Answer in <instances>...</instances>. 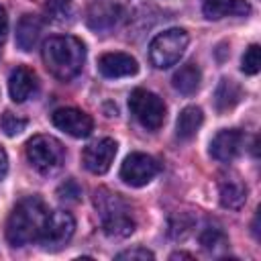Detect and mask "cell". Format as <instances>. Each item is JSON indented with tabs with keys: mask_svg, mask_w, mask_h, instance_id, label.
Returning a JSON list of instances; mask_svg holds the SVG:
<instances>
[{
	"mask_svg": "<svg viewBox=\"0 0 261 261\" xmlns=\"http://www.w3.org/2000/svg\"><path fill=\"white\" fill-rule=\"evenodd\" d=\"M43 61L51 75H55L61 82H69L84 67L86 47L80 39L71 35H57L45 41Z\"/></svg>",
	"mask_w": 261,
	"mask_h": 261,
	"instance_id": "1",
	"label": "cell"
},
{
	"mask_svg": "<svg viewBox=\"0 0 261 261\" xmlns=\"http://www.w3.org/2000/svg\"><path fill=\"white\" fill-rule=\"evenodd\" d=\"M49 210L39 196L22 198L6 220V239L12 247H24L39 239Z\"/></svg>",
	"mask_w": 261,
	"mask_h": 261,
	"instance_id": "2",
	"label": "cell"
},
{
	"mask_svg": "<svg viewBox=\"0 0 261 261\" xmlns=\"http://www.w3.org/2000/svg\"><path fill=\"white\" fill-rule=\"evenodd\" d=\"M94 206L98 210V218L102 222V230L106 237L124 239L133 234L135 218L130 214V206L122 200V196L106 188H100L94 194Z\"/></svg>",
	"mask_w": 261,
	"mask_h": 261,
	"instance_id": "3",
	"label": "cell"
},
{
	"mask_svg": "<svg viewBox=\"0 0 261 261\" xmlns=\"http://www.w3.org/2000/svg\"><path fill=\"white\" fill-rule=\"evenodd\" d=\"M188 43H190V37L184 29H167L151 41L149 59L157 69H167L181 59Z\"/></svg>",
	"mask_w": 261,
	"mask_h": 261,
	"instance_id": "4",
	"label": "cell"
},
{
	"mask_svg": "<svg viewBox=\"0 0 261 261\" xmlns=\"http://www.w3.org/2000/svg\"><path fill=\"white\" fill-rule=\"evenodd\" d=\"M29 163L39 171V173H53L55 169L61 167L65 149L63 145L49 135H35L33 139L27 141L24 147Z\"/></svg>",
	"mask_w": 261,
	"mask_h": 261,
	"instance_id": "5",
	"label": "cell"
},
{
	"mask_svg": "<svg viewBox=\"0 0 261 261\" xmlns=\"http://www.w3.org/2000/svg\"><path fill=\"white\" fill-rule=\"evenodd\" d=\"M128 108L133 112V116L147 128V130H157L163 126L165 122V104L163 100L149 92V90H143V88H137L130 92L128 96Z\"/></svg>",
	"mask_w": 261,
	"mask_h": 261,
	"instance_id": "6",
	"label": "cell"
},
{
	"mask_svg": "<svg viewBox=\"0 0 261 261\" xmlns=\"http://www.w3.org/2000/svg\"><path fill=\"white\" fill-rule=\"evenodd\" d=\"M75 232V220L69 212L65 210H55L49 212L45 226L39 234V243L45 251H59L61 247H65L69 243V239Z\"/></svg>",
	"mask_w": 261,
	"mask_h": 261,
	"instance_id": "7",
	"label": "cell"
},
{
	"mask_svg": "<svg viewBox=\"0 0 261 261\" xmlns=\"http://www.w3.org/2000/svg\"><path fill=\"white\" fill-rule=\"evenodd\" d=\"M159 169L161 165L155 157L147 153H130L120 165V179L133 188H141L147 186L159 173Z\"/></svg>",
	"mask_w": 261,
	"mask_h": 261,
	"instance_id": "8",
	"label": "cell"
},
{
	"mask_svg": "<svg viewBox=\"0 0 261 261\" xmlns=\"http://www.w3.org/2000/svg\"><path fill=\"white\" fill-rule=\"evenodd\" d=\"M51 120L53 124L67 133L69 137H75V139H86L92 128H94V120L90 114H86L84 110L80 108H57L53 114H51Z\"/></svg>",
	"mask_w": 261,
	"mask_h": 261,
	"instance_id": "9",
	"label": "cell"
},
{
	"mask_svg": "<svg viewBox=\"0 0 261 261\" xmlns=\"http://www.w3.org/2000/svg\"><path fill=\"white\" fill-rule=\"evenodd\" d=\"M116 149H118V145L114 139H100V141L88 145L82 153L84 167L96 175L106 173L110 169L114 157H116Z\"/></svg>",
	"mask_w": 261,
	"mask_h": 261,
	"instance_id": "10",
	"label": "cell"
},
{
	"mask_svg": "<svg viewBox=\"0 0 261 261\" xmlns=\"http://www.w3.org/2000/svg\"><path fill=\"white\" fill-rule=\"evenodd\" d=\"M243 133L237 128H222L210 141V155L220 163H230L243 151Z\"/></svg>",
	"mask_w": 261,
	"mask_h": 261,
	"instance_id": "11",
	"label": "cell"
},
{
	"mask_svg": "<svg viewBox=\"0 0 261 261\" xmlns=\"http://www.w3.org/2000/svg\"><path fill=\"white\" fill-rule=\"evenodd\" d=\"M98 71L104 77L116 80V77H128L139 71V63L128 53H104L98 59Z\"/></svg>",
	"mask_w": 261,
	"mask_h": 261,
	"instance_id": "12",
	"label": "cell"
},
{
	"mask_svg": "<svg viewBox=\"0 0 261 261\" xmlns=\"http://www.w3.org/2000/svg\"><path fill=\"white\" fill-rule=\"evenodd\" d=\"M37 88V75L24 67V65H16L10 75H8V94L14 102H24L27 98H31V94Z\"/></svg>",
	"mask_w": 261,
	"mask_h": 261,
	"instance_id": "13",
	"label": "cell"
},
{
	"mask_svg": "<svg viewBox=\"0 0 261 261\" xmlns=\"http://www.w3.org/2000/svg\"><path fill=\"white\" fill-rule=\"evenodd\" d=\"M202 12L208 20H218L224 16H245L251 12L245 0H202Z\"/></svg>",
	"mask_w": 261,
	"mask_h": 261,
	"instance_id": "14",
	"label": "cell"
},
{
	"mask_svg": "<svg viewBox=\"0 0 261 261\" xmlns=\"http://www.w3.org/2000/svg\"><path fill=\"white\" fill-rule=\"evenodd\" d=\"M41 31H43V24H41V18L39 16H35V14H22L20 20H18V24H16V45L22 51H33L35 45L39 43Z\"/></svg>",
	"mask_w": 261,
	"mask_h": 261,
	"instance_id": "15",
	"label": "cell"
},
{
	"mask_svg": "<svg viewBox=\"0 0 261 261\" xmlns=\"http://www.w3.org/2000/svg\"><path fill=\"white\" fill-rule=\"evenodd\" d=\"M200 82H202V71H200L198 63H194V61L181 65V67L173 73V77H171L173 88H175L179 94H184V96L196 94V92L200 90Z\"/></svg>",
	"mask_w": 261,
	"mask_h": 261,
	"instance_id": "16",
	"label": "cell"
},
{
	"mask_svg": "<svg viewBox=\"0 0 261 261\" xmlns=\"http://www.w3.org/2000/svg\"><path fill=\"white\" fill-rule=\"evenodd\" d=\"M220 204L228 210H239L247 202V186L239 177H226L220 181L218 188Z\"/></svg>",
	"mask_w": 261,
	"mask_h": 261,
	"instance_id": "17",
	"label": "cell"
},
{
	"mask_svg": "<svg viewBox=\"0 0 261 261\" xmlns=\"http://www.w3.org/2000/svg\"><path fill=\"white\" fill-rule=\"evenodd\" d=\"M243 98V88L234 82V80H228V77H222L216 86V92H214V104H216V110L218 112H228L232 110Z\"/></svg>",
	"mask_w": 261,
	"mask_h": 261,
	"instance_id": "18",
	"label": "cell"
},
{
	"mask_svg": "<svg viewBox=\"0 0 261 261\" xmlns=\"http://www.w3.org/2000/svg\"><path fill=\"white\" fill-rule=\"evenodd\" d=\"M204 122V112L198 106H186L175 122V135L179 141H190L192 137H196L198 128Z\"/></svg>",
	"mask_w": 261,
	"mask_h": 261,
	"instance_id": "19",
	"label": "cell"
},
{
	"mask_svg": "<svg viewBox=\"0 0 261 261\" xmlns=\"http://www.w3.org/2000/svg\"><path fill=\"white\" fill-rule=\"evenodd\" d=\"M120 18V8L116 4H94L88 12V24L94 31H108Z\"/></svg>",
	"mask_w": 261,
	"mask_h": 261,
	"instance_id": "20",
	"label": "cell"
},
{
	"mask_svg": "<svg viewBox=\"0 0 261 261\" xmlns=\"http://www.w3.org/2000/svg\"><path fill=\"white\" fill-rule=\"evenodd\" d=\"M0 128L4 130V135L16 137V135H20V133L27 128V118H22V116H18V114L6 110V112L2 114V118H0Z\"/></svg>",
	"mask_w": 261,
	"mask_h": 261,
	"instance_id": "21",
	"label": "cell"
},
{
	"mask_svg": "<svg viewBox=\"0 0 261 261\" xmlns=\"http://www.w3.org/2000/svg\"><path fill=\"white\" fill-rule=\"evenodd\" d=\"M261 67V57H259V45H249L243 53V59H241V69L247 73V75H255Z\"/></svg>",
	"mask_w": 261,
	"mask_h": 261,
	"instance_id": "22",
	"label": "cell"
},
{
	"mask_svg": "<svg viewBox=\"0 0 261 261\" xmlns=\"http://www.w3.org/2000/svg\"><path fill=\"white\" fill-rule=\"evenodd\" d=\"M200 243H202V247L204 249H216L218 245H224L226 243V237H224V232L220 230V228H214V226H206L204 230H202V234H200Z\"/></svg>",
	"mask_w": 261,
	"mask_h": 261,
	"instance_id": "23",
	"label": "cell"
},
{
	"mask_svg": "<svg viewBox=\"0 0 261 261\" xmlns=\"http://www.w3.org/2000/svg\"><path fill=\"white\" fill-rule=\"evenodd\" d=\"M57 196H59V200H65V202H77L80 196H82V188L73 179H67L65 184L59 186Z\"/></svg>",
	"mask_w": 261,
	"mask_h": 261,
	"instance_id": "24",
	"label": "cell"
},
{
	"mask_svg": "<svg viewBox=\"0 0 261 261\" xmlns=\"http://www.w3.org/2000/svg\"><path fill=\"white\" fill-rule=\"evenodd\" d=\"M116 259H139V261H147V259H155V255L149 249H145V247H135V249H128V251L118 253Z\"/></svg>",
	"mask_w": 261,
	"mask_h": 261,
	"instance_id": "25",
	"label": "cell"
},
{
	"mask_svg": "<svg viewBox=\"0 0 261 261\" xmlns=\"http://www.w3.org/2000/svg\"><path fill=\"white\" fill-rule=\"evenodd\" d=\"M6 33H8V16H6L4 6H0V43L4 41Z\"/></svg>",
	"mask_w": 261,
	"mask_h": 261,
	"instance_id": "26",
	"label": "cell"
},
{
	"mask_svg": "<svg viewBox=\"0 0 261 261\" xmlns=\"http://www.w3.org/2000/svg\"><path fill=\"white\" fill-rule=\"evenodd\" d=\"M6 173H8V155H6V151L0 147V179H4Z\"/></svg>",
	"mask_w": 261,
	"mask_h": 261,
	"instance_id": "27",
	"label": "cell"
},
{
	"mask_svg": "<svg viewBox=\"0 0 261 261\" xmlns=\"http://www.w3.org/2000/svg\"><path fill=\"white\" fill-rule=\"evenodd\" d=\"M181 257H188V259H192V255H190V253H173L169 259H181Z\"/></svg>",
	"mask_w": 261,
	"mask_h": 261,
	"instance_id": "28",
	"label": "cell"
}]
</instances>
